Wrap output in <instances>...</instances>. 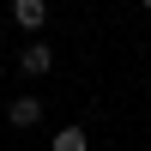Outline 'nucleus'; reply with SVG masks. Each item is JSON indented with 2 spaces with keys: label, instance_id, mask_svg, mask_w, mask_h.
I'll use <instances>...</instances> for the list:
<instances>
[{
  "label": "nucleus",
  "instance_id": "nucleus-1",
  "mask_svg": "<svg viewBox=\"0 0 151 151\" xmlns=\"http://www.w3.org/2000/svg\"><path fill=\"white\" fill-rule=\"evenodd\" d=\"M18 67L30 73V79H42V73L55 67V48H48V42H24V48H18Z\"/></svg>",
  "mask_w": 151,
  "mask_h": 151
},
{
  "label": "nucleus",
  "instance_id": "nucleus-2",
  "mask_svg": "<svg viewBox=\"0 0 151 151\" xmlns=\"http://www.w3.org/2000/svg\"><path fill=\"white\" fill-rule=\"evenodd\" d=\"M6 121H12V127H36V121H42V103H36V97H12V103H6Z\"/></svg>",
  "mask_w": 151,
  "mask_h": 151
},
{
  "label": "nucleus",
  "instance_id": "nucleus-4",
  "mask_svg": "<svg viewBox=\"0 0 151 151\" xmlns=\"http://www.w3.org/2000/svg\"><path fill=\"white\" fill-rule=\"evenodd\" d=\"M48 151H91V133L85 127H60L55 139H48Z\"/></svg>",
  "mask_w": 151,
  "mask_h": 151
},
{
  "label": "nucleus",
  "instance_id": "nucleus-3",
  "mask_svg": "<svg viewBox=\"0 0 151 151\" xmlns=\"http://www.w3.org/2000/svg\"><path fill=\"white\" fill-rule=\"evenodd\" d=\"M12 18H18V30H42V24H48V6H42V0H12Z\"/></svg>",
  "mask_w": 151,
  "mask_h": 151
}]
</instances>
